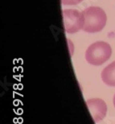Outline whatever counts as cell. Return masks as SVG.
I'll return each mask as SVG.
<instances>
[{"label":"cell","mask_w":115,"mask_h":124,"mask_svg":"<svg viewBox=\"0 0 115 124\" xmlns=\"http://www.w3.org/2000/svg\"><path fill=\"white\" fill-rule=\"evenodd\" d=\"M84 23L83 30L89 33L101 31L106 23V15L100 7H89L82 11Z\"/></svg>","instance_id":"1"},{"label":"cell","mask_w":115,"mask_h":124,"mask_svg":"<svg viewBox=\"0 0 115 124\" xmlns=\"http://www.w3.org/2000/svg\"><path fill=\"white\" fill-rule=\"evenodd\" d=\"M112 54L110 45L104 41L92 44L85 52L87 62L92 65H101L107 61Z\"/></svg>","instance_id":"2"},{"label":"cell","mask_w":115,"mask_h":124,"mask_svg":"<svg viewBox=\"0 0 115 124\" xmlns=\"http://www.w3.org/2000/svg\"><path fill=\"white\" fill-rule=\"evenodd\" d=\"M63 20L64 30L67 33L73 34L83 29L84 19L82 12L77 10H64L63 11Z\"/></svg>","instance_id":"3"},{"label":"cell","mask_w":115,"mask_h":124,"mask_svg":"<svg viewBox=\"0 0 115 124\" xmlns=\"http://www.w3.org/2000/svg\"><path fill=\"white\" fill-rule=\"evenodd\" d=\"M92 119L95 123H98L106 117L107 113V106L106 102L100 98H92L86 101Z\"/></svg>","instance_id":"4"},{"label":"cell","mask_w":115,"mask_h":124,"mask_svg":"<svg viewBox=\"0 0 115 124\" xmlns=\"http://www.w3.org/2000/svg\"><path fill=\"white\" fill-rule=\"evenodd\" d=\"M101 79L109 86H115V61L107 65L101 72Z\"/></svg>","instance_id":"5"},{"label":"cell","mask_w":115,"mask_h":124,"mask_svg":"<svg viewBox=\"0 0 115 124\" xmlns=\"http://www.w3.org/2000/svg\"><path fill=\"white\" fill-rule=\"evenodd\" d=\"M81 1L83 0H61V2L63 5H76Z\"/></svg>","instance_id":"6"},{"label":"cell","mask_w":115,"mask_h":124,"mask_svg":"<svg viewBox=\"0 0 115 124\" xmlns=\"http://www.w3.org/2000/svg\"><path fill=\"white\" fill-rule=\"evenodd\" d=\"M114 107H115V95L114 97Z\"/></svg>","instance_id":"7"}]
</instances>
